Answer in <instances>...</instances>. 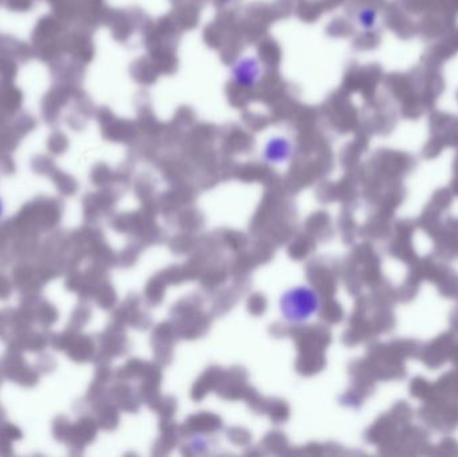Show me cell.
<instances>
[{
  "instance_id": "cell-2",
  "label": "cell",
  "mask_w": 458,
  "mask_h": 457,
  "mask_svg": "<svg viewBox=\"0 0 458 457\" xmlns=\"http://www.w3.org/2000/svg\"><path fill=\"white\" fill-rule=\"evenodd\" d=\"M294 145L286 136L275 135L264 144L263 159L268 164H283L292 157Z\"/></svg>"
},
{
  "instance_id": "cell-3",
  "label": "cell",
  "mask_w": 458,
  "mask_h": 457,
  "mask_svg": "<svg viewBox=\"0 0 458 457\" xmlns=\"http://www.w3.org/2000/svg\"><path fill=\"white\" fill-rule=\"evenodd\" d=\"M1 209H3V206H1V203H0V215H1Z\"/></svg>"
},
{
  "instance_id": "cell-1",
  "label": "cell",
  "mask_w": 458,
  "mask_h": 457,
  "mask_svg": "<svg viewBox=\"0 0 458 457\" xmlns=\"http://www.w3.org/2000/svg\"><path fill=\"white\" fill-rule=\"evenodd\" d=\"M264 66L260 58L247 54L236 58L229 66V78L240 89H253L263 78Z\"/></svg>"
}]
</instances>
